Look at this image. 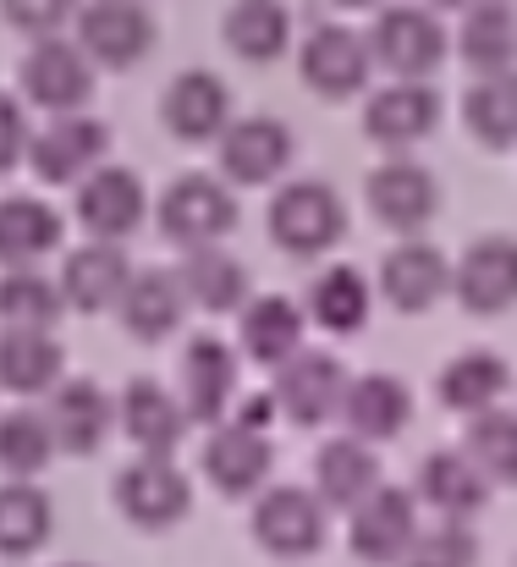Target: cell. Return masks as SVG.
Here are the masks:
<instances>
[{"label": "cell", "instance_id": "6da1fadb", "mask_svg": "<svg viewBox=\"0 0 517 567\" xmlns=\"http://www.w3.org/2000/svg\"><path fill=\"white\" fill-rule=\"evenodd\" d=\"M265 226H270L276 248H287L292 259H314L347 237V204L337 198L331 183L298 177V183H281V193L270 198Z\"/></svg>", "mask_w": 517, "mask_h": 567}, {"label": "cell", "instance_id": "7a4b0ae2", "mask_svg": "<svg viewBox=\"0 0 517 567\" xmlns=\"http://www.w3.org/2000/svg\"><path fill=\"white\" fill-rule=\"evenodd\" d=\"M248 529L254 540L281 557V563H303L325 546L331 535V518H325V502L303 485H259L254 491V513H248Z\"/></svg>", "mask_w": 517, "mask_h": 567}, {"label": "cell", "instance_id": "3957f363", "mask_svg": "<svg viewBox=\"0 0 517 567\" xmlns=\"http://www.w3.org/2000/svg\"><path fill=\"white\" fill-rule=\"evenodd\" d=\"M72 17H77V50L105 72H127L155 50L149 0H77Z\"/></svg>", "mask_w": 517, "mask_h": 567}, {"label": "cell", "instance_id": "277c9868", "mask_svg": "<svg viewBox=\"0 0 517 567\" xmlns=\"http://www.w3.org/2000/svg\"><path fill=\"white\" fill-rule=\"evenodd\" d=\"M111 496H116V513L133 529H149V535H166V529H176L193 513L187 474L176 468L172 457H161V452H144L138 463H127L116 474V491Z\"/></svg>", "mask_w": 517, "mask_h": 567}, {"label": "cell", "instance_id": "5b68a950", "mask_svg": "<svg viewBox=\"0 0 517 567\" xmlns=\"http://www.w3.org/2000/svg\"><path fill=\"white\" fill-rule=\"evenodd\" d=\"M369 61L391 78H430L446 61V28L430 6H385L369 28Z\"/></svg>", "mask_w": 517, "mask_h": 567}, {"label": "cell", "instance_id": "8992f818", "mask_svg": "<svg viewBox=\"0 0 517 567\" xmlns=\"http://www.w3.org/2000/svg\"><path fill=\"white\" fill-rule=\"evenodd\" d=\"M94 72H100V66H94L72 39L44 33V39L28 44V55H22V66H17V83H22L28 105L61 116V111H83V105H89V94H94Z\"/></svg>", "mask_w": 517, "mask_h": 567}, {"label": "cell", "instance_id": "52a82bcc", "mask_svg": "<svg viewBox=\"0 0 517 567\" xmlns=\"http://www.w3.org/2000/svg\"><path fill=\"white\" fill-rule=\"evenodd\" d=\"M155 220H161V231H166L172 243H182V248H193V243H220V237L237 226V193H231V183H220V177H209V172H187V177H176L172 188L161 193Z\"/></svg>", "mask_w": 517, "mask_h": 567}, {"label": "cell", "instance_id": "ba28073f", "mask_svg": "<svg viewBox=\"0 0 517 567\" xmlns=\"http://www.w3.org/2000/svg\"><path fill=\"white\" fill-rule=\"evenodd\" d=\"M105 155H111V127L94 122V116L61 111V116H50L44 133H28V155H22V161L33 166L39 183L66 188V183L89 177Z\"/></svg>", "mask_w": 517, "mask_h": 567}, {"label": "cell", "instance_id": "9c48e42d", "mask_svg": "<svg viewBox=\"0 0 517 567\" xmlns=\"http://www.w3.org/2000/svg\"><path fill=\"white\" fill-rule=\"evenodd\" d=\"M347 513H352L347 546H352L358 567L402 563V551H407V540H413V529H418V502H413V491H402V485H374V491H369L363 502H352Z\"/></svg>", "mask_w": 517, "mask_h": 567}, {"label": "cell", "instance_id": "30bf717a", "mask_svg": "<svg viewBox=\"0 0 517 567\" xmlns=\"http://www.w3.org/2000/svg\"><path fill=\"white\" fill-rule=\"evenodd\" d=\"M220 150V183L231 188H270L292 166V127L276 116H231L215 138Z\"/></svg>", "mask_w": 517, "mask_h": 567}, {"label": "cell", "instance_id": "8fae6325", "mask_svg": "<svg viewBox=\"0 0 517 567\" xmlns=\"http://www.w3.org/2000/svg\"><path fill=\"white\" fill-rule=\"evenodd\" d=\"M342 391H347V370L337 353H309L298 348L292 359L276 364V413H287L298 430H314V424H331L337 408H342Z\"/></svg>", "mask_w": 517, "mask_h": 567}, {"label": "cell", "instance_id": "7c38bea8", "mask_svg": "<svg viewBox=\"0 0 517 567\" xmlns=\"http://www.w3.org/2000/svg\"><path fill=\"white\" fill-rule=\"evenodd\" d=\"M441 127V94L430 78H396L363 105V138L380 150H413Z\"/></svg>", "mask_w": 517, "mask_h": 567}, {"label": "cell", "instance_id": "4fadbf2b", "mask_svg": "<svg viewBox=\"0 0 517 567\" xmlns=\"http://www.w3.org/2000/svg\"><path fill=\"white\" fill-rule=\"evenodd\" d=\"M198 463H204V474H209V485H215L220 496L242 502V496H254L259 485H270L276 446H270L265 430H254V424H242V419H220V424L209 430Z\"/></svg>", "mask_w": 517, "mask_h": 567}, {"label": "cell", "instance_id": "5bb4252c", "mask_svg": "<svg viewBox=\"0 0 517 567\" xmlns=\"http://www.w3.org/2000/svg\"><path fill=\"white\" fill-rule=\"evenodd\" d=\"M144 215H149V193L138 183V172L100 161L89 177H77V220L89 237L122 243L144 226Z\"/></svg>", "mask_w": 517, "mask_h": 567}, {"label": "cell", "instance_id": "9a60e30c", "mask_svg": "<svg viewBox=\"0 0 517 567\" xmlns=\"http://www.w3.org/2000/svg\"><path fill=\"white\" fill-rule=\"evenodd\" d=\"M298 66H303V83L320 94V100H352L369 89V44L358 28L347 22H320L303 50H298Z\"/></svg>", "mask_w": 517, "mask_h": 567}, {"label": "cell", "instance_id": "2e32d148", "mask_svg": "<svg viewBox=\"0 0 517 567\" xmlns=\"http://www.w3.org/2000/svg\"><path fill=\"white\" fill-rule=\"evenodd\" d=\"M44 424H50V441L55 452H72V457H94L116 424V402L105 385L94 380H55L44 391Z\"/></svg>", "mask_w": 517, "mask_h": 567}, {"label": "cell", "instance_id": "e0dca14e", "mask_svg": "<svg viewBox=\"0 0 517 567\" xmlns=\"http://www.w3.org/2000/svg\"><path fill=\"white\" fill-rule=\"evenodd\" d=\"M363 198H369V215L385 231H402V237L424 231L435 220V209H441V188H435V177L418 161H385V166H374L369 183H363Z\"/></svg>", "mask_w": 517, "mask_h": 567}, {"label": "cell", "instance_id": "ac0fdd59", "mask_svg": "<svg viewBox=\"0 0 517 567\" xmlns=\"http://www.w3.org/2000/svg\"><path fill=\"white\" fill-rule=\"evenodd\" d=\"M446 292L468 315H507L517 298V243L513 237H479L446 276Z\"/></svg>", "mask_w": 517, "mask_h": 567}, {"label": "cell", "instance_id": "d6986e66", "mask_svg": "<svg viewBox=\"0 0 517 567\" xmlns=\"http://www.w3.org/2000/svg\"><path fill=\"white\" fill-rule=\"evenodd\" d=\"M446 276H452V259L413 231L407 243H396L380 259V298L396 315H424V309H435L446 298Z\"/></svg>", "mask_w": 517, "mask_h": 567}, {"label": "cell", "instance_id": "ffe728a7", "mask_svg": "<svg viewBox=\"0 0 517 567\" xmlns=\"http://www.w3.org/2000/svg\"><path fill=\"white\" fill-rule=\"evenodd\" d=\"M237 396V353L220 337H193L182 348V413L187 424H220Z\"/></svg>", "mask_w": 517, "mask_h": 567}, {"label": "cell", "instance_id": "44dd1931", "mask_svg": "<svg viewBox=\"0 0 517 567\" xmlns=\"http://www.w3.org/2000/svg\"><path fill=\"white\" fill-rule=\"evenodd\" d=\"M161 122L182 144H215L220 127L231 122V89L215 72H204V66L176 72L166 83V94H161Z\"/></svg>", "mask_w": 517, "mask_h": 567}, {"label": "cell", "instance_id": "7402d4cb", "mask_svg": "<svg viewBox=\"0 0 517 567\" xmlns=\"http://www.w3.org/2000/svg\"><path fill=\"white\" fill-rule=\"evenodd\" d=\"M127 276H133L127 248H122V243L94 237V243H83V248H72V254H66V265H61V281H55V287H61V303H66V309H77V315H105V309H116V298H122Z\"/></svg>", "mask_w": 517, "mask_h": 567}, {"label": "cell", "instance_id": "603a6c76", "mask_svg": "<svg viewBox=\"0 0 517 567\" xmlns=\"http://www.w3.org/2000/svg\"><path fill=\"white\" fill-rule=\"evenodd\" d=\"M116 424H122V435L138 452H161V457H172L182 446V435H187V413H182L176 391H166L161 380L149 375L127 380V391L116 402Z\"/></svg>", "mask_w": 517, "mask_h": 567}, {"label": "cell", "instance_id": "cb8c5ba5", "mask_svg": "<svg viewBox=\"0 0 517 567\" xmlns=\"http://www.w3.org/2000/svg\"><path fill=\"white\" fill-rule=\"evenodd\" d=\"M116 315H122V331L144 348L176 337L182 315H187V298H182V281L176 270H133L122 298H116Z\"/></svg>", "mask_w": 517, "mask_h": 567}, {"label": "cell", "instance_id": "d4e9b609", "mask_svg": "<svg viewBox=\"0 0 517 567\" xmlns=\"http://www.w3.org/2000/svg\"><path fill=\"white\" fill-rule=\"evenodd\" d=\"M182 298L198 303L204 315H231L248 303V265L237 254H226L220 243H193L176 265Z\"/></svg>", "mask_w": 517, "mask_h": 567}, {"label": "cell", "instance_id": "484cf974", "mask_svg": "<svg viewBox=\"0 0 517 567\" xmlns=\"http://www.w3.org/2000/svg\"><path fill=\"white\" fill-rule=\"evenodd\" d=\"M347 419V435L380 446V441H396L402 424L413 419V391L402 385L396 375H363V380H347L342 391V408Z\"/></svg>", "mask_w": 517, "mask_h": 567}, {"label": "cell", "instance_id": "4316f807", "mask_svg": "<svg viewBox=\"0 0 517 567\" xmlns=\"http://www.w3.org/2000/svg\"><path fill=\"white\" fill-rule=\"evenodd\" d=\"M220 39L237 61H281L292 50V6L287 0H231L220 17Z\"/></svg>", "mask_w": 517, "mask_h": 567}, {"label": "cell", "instance_id": "83f0119b", "mask_svg": "<svg viewBox=\"0 0 517 567\" xmlns=\"http://www.w3.org/2000/svg\"><path fill=\"white\" fill-rule=\"evenodd\" d=\"M66 375V348L44 326H6L0 331V385L11 396H44Z\"/></svg>", "mask_w": 517, "mask_h": 567}, {"label": "cell", "instance_id": "f1b7e54d", "mask_svg": "<svg viewBox=\"0 0 517 567\" xmlns=\"http://www.w3.org/2000/svg\"><path fill=\"white\" fill-rule=\"evenodd\" d=\"M303 326H309V315H303L292 298L270 292V298H254V303H242L237 342H242V353H248L254 364L276 370L281 359H292V353L303 348Z\"/></svg>", "mask_w": 517, "mask_h": 567}, {"label": "cell", "instance_id": "f546056e", "mask_svg": "<svg viewBox=\"0 0 517 567\" xmlns=\"http://www.w3.org/2000/svg\"><path fill=\"white\" fill-rule=\"evenodd\" d=\"M457 50H463V61L479 78L513 72V61H517V6L513 0H474V6H463Z\"/></svg>", "mask_w": 517, "mask_h": 567}, {"label": "cell", "instance_id": "4dcf8cb0", "mask_svg": "<svg viewBox=\"0 0 517 567\" xmlns=\"http://www.w3.org/2000/svg\"><path fill=\"white\" fill-rule=\"evenodd\" d=\"M61 209H50L33 193L0 198V265H39L50 254H61Z\"/></svg>", "mask_w": 517, "mask_h": 567}, {"label": "cell", "instance_id": "1f68e13d", "mask_svg": "<svg viewBox=\"0 0 517 567\" xmlns=\"http://www.w3.org/2000/svg\"><path fill=\"white\" fill-rule=\"evenodd\" d=\"M380 485V463H374V446L358 441V435H337L314 452V496L325 507L347 513L352 502H363L369 491Z\"/></svg>", "mask_w": 517, "mask_h": 567}, {"label": "cell", "instance_id": "d6a6232c", "mask_svg": "<svg viewBox=\"0 0 517 567\" xmlns=\"http://www.w3.org/2000/svg\"><path fill=\"white\" fill-rule=\"evenodd\" d=\"M418 502L441 518H474L490 502V480L468 463V452H430L418 468Z\"/></svg>", "mask_w": 517, "mask_h": 567}, {"label": "cell", "instance_id": "836d02e7", "mask_svg": "<svg viewBox=\"0 0 517 567\" xmlns=\"http://www.w3.org/2000/svg\"><path fill=\"white\" fill-rule=\"evenodd\" d=\"M55 529V507L33 480L0 485V557H33Z\"/></svg>", "mask_w": 517, "mask_h": 567}, {"label": "cell", "instance_id": "e575fe53", "mask_svg": "<svg viewBox=\"0 0 517 567\" xmlns=\"http://www.w3.org/2000/svg\"><path fill=\"white\" fill-rule=\"evenodd\" d=\"M369 309H374V292L369 281L352 270V265H331L325 276H314L309 287V320L325 326L331 337H352L369 326Z\"/></svg>", "mask_w": 517, "mask_h": 567}, {"label": "cell", "instance_id": "d590c367", "mask_svg": "<svg viewBox=\"0 0 517 567\" xmlns=\"http://www.w3.org/2000/svg\"><path fill=\"white\" fill-rule=\"evenodd\" d=\"M463 122H468V133H474L485 150L507 155L517 144V83H513V72L479 78V83L463 94Z\"/></svg>", "mask_w": 517, "mask_h": 567}, {"label": "cell", "instance_id": "8d00e7d4", "mask_svg": "<svg viewBox=\"0 0 517 567\" xmlns=\"http://www.w3.org/2000/svg\"><path fill=\"white\" fill-rule=\"evenodd\" d=\"M463 452H468V463H474L490 485H513L517 480V413L502 408V402L468 413Z\"/></svg>", "mask_w": 517, "mask_h": 567}, {"label": "cell", "instance_id": "74e56055", "mask_svg": "<svg viewBox=\"0 0 517 567\" xmlns=\"http://www.w3.org/2000/svg\"><path fill=\"white\" fill-rule=\"evenodd\" d=\"M513 391V364L496 353H457L441 370V402L452 413H479L490 402H502Z\"/></svg>", "mask_w": 517, "mask_h": 567}, {"label": "cell", "instance_id": "f35d334b", "mask_svg": "<svg viewBox=\"0 0 517 567\" xmlns=\"http://www.w3.org/2000/svg\"><path fill=\"white\" fill-rule=\"evenodd\" d=\"M61 287L44 276V270H33V265H6V276H0V326H55L61 320Z\"/></svg>", "mask_w": 517, "mask_h": 567}, {"label": "cell", "instance_id": "ab89813d", "mask_svg": "<svg viewBox=\"0 0 517 567\" xmlns=\"http://www.w3.org/2000/svg\"><path fill=\"white\" fill-rule=\"evenodd\" d=\"M50 457H55V441H50V424H44L39 408L0 413V468H6V480H33V474H44Z\"/></svg>", "mask_w": 517, "mask_h": 567}, {"label": "cell", "instance_id": "60d3db41", "mask_svg": "<svg viewBox=\"0 0 517 567\" xmlns=\"http://www.w3.org/2000/svg\"><path fill=\"white\" fill-rule=\"evenodd\" d=\"M479 563V540L468 529V518H441L430 529H413L407 551L396 567H474Z\"/></svg>", "mask_w": 517, "mask_h": 567}, {"label": "cell", "instance_id": "b9f144b4", "mask_svg": "<svg viewBox=\"0 0 517 567\" xmlns=\"http://www.w3.org/2000/svg\"><path fill=\"white\" fill-rule=\"evenodd\" d=\"M77 0H0V17L11 33L22 39H44V33H61L72 22Z\"/></svg>", "mask_w": 517, "mask_h": 567}, {"label": "cell", "instance_id": "7bdbcfd3", "mask_svg": "<svg viewBox=\"0 0 517 567\" xmlns=\"http://www.w3.org/2000/svg\"><path fill=\"white\" fill-rule=\"evenodd\" d=\"M22 155H28V116H22V105L0 89V177L17 172Z\"/></svg>", "mask_w": 517, "mask_h": 567}, {"label": "cell", "instance_id": "ee69618b", "mask_svg": "<svg viewBox=\"0 0 517 567\" xmlns=\"http://www.w3.org/2000/svg\"><path fill=\"white\" fill-rule=\"evenodd\" d=\"M270 413H276V396H248V402L237 408V419H242V424H254V430H265V424H270Z\"/></svg>", "mask_w": 517, "mask_h": 567}, {"label": "cell", "instance_id": "f6af8a7d", "mask_svg": "<svg viewBox=\"0 0 517 567\" xmlns=\"http://www.w3.org/2000/svg\"><path fill=\"white\" fill-rule=\"evenodd\" d=\"M430 11H463V6H474V0H424Z\"/></svg>", "mask_w": 517, "mask_h": 567}, {"label": "cell", "instance_id": "bcb514c9", "mask_svg": "<svg viewBox=\"0 0 517 567\" xmlns=\"http://www.w3.org/2000/svg\"><path fill=\"white\" fill-rule=\"evenodd\" d=\"M342 11H369V6H385V0H337Z\"/></svg>", "mask_w": 517, "mask_h": 567}, {"label": "cell", "instance_id": "7dc6e473", "mask_svg": "<svg viewBox=\"0 0 517 567\" xmlns=\"http://www.w3.org/2000/svg\"><path fill=\"white\" fill-rule=\"evenodd\" d=\"M55 567H89V563H55Z\"/></svg>", "mask_w": 517, "mask_h": 567}]
</instances>
